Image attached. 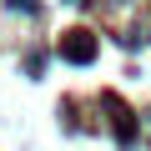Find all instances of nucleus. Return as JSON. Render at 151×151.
<instances>
[{"mask_svg":"<svg viewBox=\"0 0 151 151\" xmlns=\"http://www.w3.org/2000/svg\"><path fill=\"white\" fill-rule=\"evenodd\" d=\"M5 5H15V10H35V0H5Z\"/></svg>","mask_w":151,"mask_h":151,"instance_id":"f03ea898","label":"nucleus"},{"mask_svg":"<svg viewBox=\"0 0 151 151\" xmlns=\"http://www.w3.org/2000/svg\"><path fill=\"white\" fill-rule=\"evenodd\" d=\"M60 55L65 60H91L96 55V35L91 30H65L60 35Z\"/></svg>","mask_w":151,"mask_h":151,"instance_id":"f257e3e1","label":"nucleus"}]
</instances>
